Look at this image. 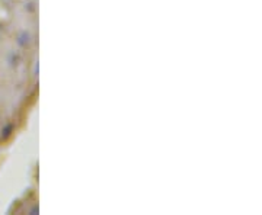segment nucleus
<instances>
[{
  "label": "nucleus",
  "instance_id": "nucleus-1",
  "mask_svg": "<svg viewBox=\"0 0 262 215\" xmlns=\"http://www.w3.org/2000/svg\"><path fill=\"white\" fill-rule=\"evenodd\" d=\"M18 44L20 45V47H28L29 44H31V35H29V32H27V31H22V32L19 34Z\"/></svg>",
  "mask_w": 262,
  "mask_h": 215
}]
</instances>
